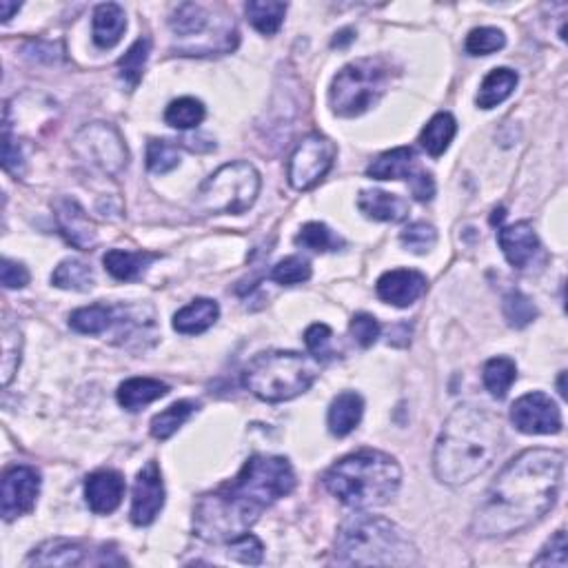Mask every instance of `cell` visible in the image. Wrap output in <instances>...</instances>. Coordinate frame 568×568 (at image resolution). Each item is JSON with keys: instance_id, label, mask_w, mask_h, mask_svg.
Here are the masks:
<instances>
[{"instance_id": "6da1fadb", "label": "cell", "mask_w": 568, "mask_h": 568, "mask_svg": "<svg viewBox=\"0 0 568 568\" xmlns=\"http://www.w3.org/2000/svg\"><path fill=\"white\" fill-rule=\"evenodd\" d=\"M564 453L529 449L504 466L475 509L471 531L478 537H509L529 529L560 497Z\"/></svg>"}, {"instance_id": "7a4b0ae2", "label": "cell", "mask_w": 568, "mask_h": 568, "mask_svg": "<svg viewBox=\"0 0 568 568\" xmlns=\"http://www.w3.org/2000/svg\"><path fill=\"white\" fill-rule=\"evenodd\" d=\"M296 489V473L280 455H253L238 478L205 493L194 509V533L211 544L245 535L271 504Z\"/></svg>"}, {"instance_id": "3957f363", "label": "cell", "mask_w": 568, "mask_h": 568, "mask_svg": "<svg viewBox=\"0 0 568 568\" xmlns=\"http://www.w3.org/2000/svg\"><path fill=\"white\" fill-rule=\"evenodd\" d=\"M504 444L495 413L462 404L446 418L433 451V471L442 484H469L491 469Z\"/></svg>"}, {"instance_id": "277c9868", "label": "cell", "mask_w": 568, "mask_h": 568, "mask_svg": "<svg viewBox=\"0 0 568 568\" xmlns=\"http://www.w3.org/2000/svg\"><path fill=\"white\" fill-rule=\"evenodd\" d=\"M324 489L355 511L389 504L400 489L402 469L391 455L373 449L351 453L324 473Z\"/></svg>"}, {"instance_id": "5b68a950", "label": "cell", "mask_w": 568, "mask_h": 568, "mask_svg": "<svg viewBox=\"0 0 568 568\" xmlns=\"http://www.w3.org/2000/svg\"><path fill=\"white\" fill-rule=\"evenodd\" d=\"M333 560L342 566H411L418 549L395 522L362 513L340 526Z\"/></svg>"}, {"instance_id": "8992f818", "label": "cell", "mask_w": 568, "mask_h": 568, "mask_svg": "<svg viewBox=\"0 0 568 568\" xmlns=\"http://www.w3.org/2000/svg\"><path fill=\"white\" fill-rule=\"evenodd\" d=\"M318 375L316 358L296 351H265L251 358L242 373V384L258 400L278 404L307 393Z\"/></svg>"}, {"instance_id": "52a82bcc", "label": "cell", "mask_w": 568, "mask_h": 568, "mask_svg": "<svg viewBox=\"0 0 568 568\" xmlns=\"http://www.w3.org/2000/svg\"><path fill=\"white\" fill-rule=\"evenodd\" d=\"M178 56H222L238 47V25L225 7L182 3L169 18Z\"/></svg>"}, {"instance_id": "ba28073f", "label": "cell", "mask_w": 568, "mask_h": 568, "mask_svg": "<svg viewBox=\"0 0 568 568\" xmlns=\"http://www.w3.org/2000/svg\"><path fill=\"white\" fill-rule=\"evenodd\" d=\"M391 83V67L382 58H360L338 71L329 89L333 114L355 118L380 103Z\"/></svg>"}, {"instance_id": "9c48e42d", "label": "cell", "mask_w": 568, "mask_h": 568, "mask_svg": "<svg viewBox=\"0 0 568 568\" xmlns=\"http://www.w3.org/2000/svg\"><path fill=\"white\" fill-rule=\"evenodd\" d=\"M260 174L249 162H229L202 182L194 205L200 213H245L260 194Z\"/></svg>"}, {"instance_id": "30bf717a", "label": "cell", "mask_w": 568, "mask_h": 568, "mask_svg": "<svg viewBox=\"0 0 568 568\" xmlns=\"http://www.w3.org/2000/svg\"><path fill=\"white\" fill-rule=\"evenodd\" d=\"M71 149L80 160H85L87 165L100 169L107 176H118L129 160L123 136L116 127L107 123L85 125L74 136Z\"/></svg>"}, {"instance_id": "8fae6325", "label": "cell", "mask_w": 568, "mask_h": 568, "mask_svg": "<svg viewBox=\"0 0 568 568\" xmlns=\"http://www.w3.org/2000/svg\"><path fill=\"white\" fill-rule=\"evenodd\" d=\"M336 142L320 134H311L298 142L287 167L289 185L296 191H309L322 182L336 162Z\"/></svg>"}, {"instance_id": "7c38bea8", "label": "cell", "mask_w": 568, "mask_h": 568, "mask_svg": "<svg viewBox=\"0 0 568 568\" xmlns=\"http://www.w3.org/2000/svg\"><path fill=\"white\" fill-rule=\"evenodd\" d=\"M40 493V473L32 466L18 464L3 475L0 484V513L5 522L34 511Z\"/></svg>"}, {"instance_id": "4fadbf2b", "label": "cell", "mask_w": 568, "mask_h": 568, "mask_svg": "<svg viewBox=\"0 0 568 568\" xmlns=\"http://www.w3.org/2000/svg\"><path fill=\"white\" fill-rule=\"evenodd\" d=\"M511 422L526 435H551L562 431V411L549 395L533 391L515 400Z\"/></svg>"}, {"instance_id": "5bb4252c", "label": "cell", "mask_w": 568, "mask_h": 568, "mask_svg": "<svg viewBox=\"0 0 568 568\" xmlns=\"http://www.w3.org/2000/svg\"><path fill=\"white\" fill-rule=\"evenodd\" d=\"M162 506H165V482H162L160 466L154 460H149L140 469L134 484L131 522L136 526H149L160 515Z\"/></svg>"}, {"instance_id": "9a60e30c", "label": "cell", "mask_w": 568, "mask_h": 568, "mask_svg": "<svg viewBox=\"0 0 568 568\" xmlns=\"http://www.w3.org/2000/svg\"><path fill=\"white\" fill-rule=\"evenodd\" d=\"M54 216L58 231L74 249L91 251L98 245V229L87 211L74 198H58L54 202Z\"/></svg>"}, {"instance_id": "2e32d148", "label": "cell", "mask_w": 568, "mask_h": 568, "mask_svg": "<svg viewBox=\"0 0 568 568\" xmlns=\"http://www.w3.org/2000/svg\"><path fill=\"white\" fill-rule=\"evenodd\" d=\"M426 289H429V280H426L424 273L415 269H391L382 273L378 284H375L378 298L400 309L418 302Z\"/></svg>"}, {"instance_id": "e0dca14e", "label": "cell", "mask_w": 568, "mask_h": 568, "mask_svg": "<svg viewBox=\"0 0 568 568\" xmlns=\"http://www.w3.org/2000/svg\"><path fill=\"white\" fill-rule=\"evenodd\" d=\"M497 242H500L504 258L509 260V265L517 271L529 269L535 262L537 253L542 251L537 233L529 222H515V225L502 227L497 231Z\"/></svg>"}, {"instance_id": "ac0fdd59", "label": "cell", "mask_w": 568, "mask_h": 568, "mask_svg": "<svg viewBox=\"0 0 568 568\" xmlns=\"http://www.w3.org/2000/svg\"><path fill=\"white\" fill-rule=\"evenodd\" d=\"M125 480L118 471L103 469L91 473L85 482V500L96 515L114 513L125 497Z\"/></svg>"}, {"instance_id": "d6986e66", "label": "cell", "mask_w": 568, "mask_h": 568, "mask_svg": "<svg viewBox=\"0 0 568 568\" xmlns=\"http://www.w3.org/2000/svg\"><path fill=\"white\" fill-rule=\"evenodd\" d=\"M91 549L85 544L71 540H47L32 551L27 557V566H83L94 564L91 560Z\"/></svg>"}, {"instance_id": "ffe728a7", "label": "cell", "mask_w": 568, "mask_h": 568, "mask_svg": "<svg viewBox=\"0 0 568 568\" xmlns=\"http://www.w3.org/2000/svg\"><path fill=\"white\" fill-rule=\"evenodd\" d=\"M418 158L411 147H398L384 151L367 167V176L373 180H407L411 182L420 174Z\"/></svg>"}, {"instance_id": "44dd1931", "label": "cell", "mask_w": 568, "mask_h": 568, "mask_svg": "<svg viewBox=\"0 0 568 568\" xmlns=\"http://www.w3.org/2000/svg\"><path fill=\"white\" fill-rule=\"evenodd\" d=\"M358 209L364 216L378 222H402L409 218V202L395 196L387 194V191L380 189H364L358 196Z\"/></svg>"}, {"instance_id": "7402d4cb", "label": "cell", "mask_w": 568, "mask_h": 568, "mask_svg": "<svg viewBox=\"0 0 568 568\" xmlns=\"http://www.w3.org/2000/svg\"><path fill=\"white\" fill-rule=\"evenodd\" d=\"M362 413H364L362 395L355 391H342L329 407L327 415L329 431L336 435V438H347L351 431H355V426L360 424Z\"/></svg>"}, {"instance_id": "603a6c76", "label": "cell", "mask_w": 568, "mask_h": 568, "mask_svg": "<svg viewBox=\"0 0 568 568\" xmlns=\"http://www.w3.org/2000/svg\"><path fill=\"white\" fill-rule=\"evenodd\" d=\"M218 316H220V307L216 300L198 298L176 313L174 329L182 333V336H198V333H205L207 329H211L213 324H216Z\"/></svg>"}, {"instance_id": "cb8c5ba5", "label": "cell", "mask_w": 568, "mask_h": 568, "mask_svg": "<svg viewBox=\"0 0 568 568\" xmlns=\"http://www.w3.org/2000/svg\"><path fill=\"white\" fill-rule=\"evenodd\" d=\"M158 258H160L158 253H149V251L111 249L105 253L103 265L109 271L111 278H116L120 282H131V280H138L142 273L147 271L151 262Z\"/></svg>"}, {"instance_id": "d4e9b609", "label": "cell", "mask_w": 568, "mask_h": 568, "mask_svg": "<svg viewBox=\"0 0 568 568\" xmlns=\"http://www.w3.org/2000/svg\"><path fill=\"white\" fill-rule=\"evenodd\" d=\"M127 29L125 9L116 3H103L94 12V43L100 49L116 47Z\"/></svg>"}, {"instance_id": "484cf974", "label": "cell", "mask_w": 568, "mask_h": 568, "mask_svg": "<svg viewBox=\"0 0 568 568\" xmlns=\"http://www.w3.org/2000/svg\"><path fill=\"white\" fill-rule=\"evenodd\" d=\"M118 304H91V307L76 309L69 316V327L83 336H103L116 327Z\"/></svg>"}, {"instance_id": "4316f807", "label": "cell", "mask_w": 568, "mask_h": 568, "mask_svg": "<svg viewBox=\"0 0 568 568\" xmlns=\"http://www.w3.org/2000/svg\"><path fill=\"white\" fill-rule=\"evenodd\" d=\"M169 387L154 378H131L118 387V404L127 411H140L147 404L165 398Z\"/></svg>"}, {"instance_id": "83f0119b", "label": "cell", "mask_w": 568, "mask_h": 568, "mask_svg": "<svg viewBox=\"0 0 568 568\" xmlns=\"http://www.w3.org/2000/svg\"><path fill=\"white\" fill-rule=\"evenodd\" d=\"M458 134V120H455L449 111H440L435 114L429 123L424 125L420 134V145L426 154L433 158H440Z\"/></svg>"}, {"instance_id": "f1b7e54d", "label": "cell", "mask_w": 568, "mask_h": 568, "mask_svg": "<svg viewBox=\"0 0 568 568\" xmlns=\"http://www.w3.org/2000/svg\"><path fill=\"white\" fill-rule=\"evenodd\" d=\"M517 80L520 78H517L515 71L509 67L493 69L491 74L482 80L475 103H478L480 109H493L497 105H502L515 91Z\"/></svg>"}, {"instance_id": "f546056e", "label": "cell", "mask_w": 568, "mask_h": 568, "mask_svg": "<svg viewBox=\"0 0 568 568\" xmlns=\"http://www.w3.org/2000/svg\"><path fill=\"white\" fill-rule=\"evenodd\" d=\"M245 12L249 23L256 27L260 34L273 36L280 32V27L284 23L287 3H280V0H249L245 5Z\"/></svg>"}, {"instance_id": "4dcf8cb0", "label": "cell", "mask_w": 568, "mask_h": 568, "mask_svg": "<svg viewBox=\"0 0 568 568\" xmlns=\"http://www.w3.org/2000/svg\"><path fill=\"white\" fill-rule=\"evenodd\" d=\"M484 387L489 391L495 400H504L509 395L513 382L517 380V367L511 358H491L489 362L484 364V373H482Z\"/></svg>"}, {"instance_id": "1f68e13d", "label": "cell", "mask_w": 568, "mask_h": 568, "mask_svg": "<svg viewBox=\"0 0 568 568\" xmlns=\"http://www.w3.org/2000/svg\"><path fill=\"white\" fill-rule=\"evenodd\" d=\"M149 54H151V40L147 36H142L127 49V54L118 60V76L129 89L138 87L142 74H145Z\"/></svg>"}, {"instance_id": "d6a6232c", "label": "cell", "mask_w": 568, "mask_h": 568, "mask_svg": "<svg viewBox=\"0 0 568 568\" xmlns=\"http://www.w3.org/2000/svg\"><path fill=\"white\" fill-rule=\"evenodd\" d=\"M198 411V404L191 400L174 402L165 411H160L154 420H151V435L156 440H169L182 424H185L191 415Z\"/></svg>"}, {"instance_id": "836d02e7", "label": "cell", "mask_w": 568, "mask_h": 568, "mask_svg": "<svg viewBox=\"0 0 568 568\" xmlns=\"http://www.w3.org/2000/svg\"><path fill=\"white\" fill-rule=\"evenodd\" d=\"M52 284L67 291H89L94 287V271L83 260H63L52 273Z\"/></svg>"}, {"instance_id": "e575fe53", "label": "cell", "mask_w": 568, "mask_h": 568, "mask_svg": "<svg viewBox=\"0 0 568 568\" xmlns=\"http://www.w3.org/2000/svg\"><path fill=\"white\" fill-rule=\"evenodd\" d=\"M205 116H207L205 105H202L200 100H196V98L185 96V98L174 100V103H169V107L165 111V123L169 127H174V129L187 131V129L200 127Z\"/></svg>"}, {"instance_id": "d590c367", "label": "cell", "mask_w": 568, "mask_h": 568, "mask_svg": "<svg viewBox=\"0 0 568 568\" xmlns=\"http://www.w3.org/2000/svg\"><path fill=\"white\" fill-rule=\"evenodd\" d=\"M296 245L302 249L316 251V253H327V251H338L344 247V240L338 238L324 222H307L296 236Z\"/></svg>"}, {"instance_id": "8d00e7d4", "label": "cell", "mask_w": 568, "mask_h": 568, "mask_svg": "<svg viewBox=\"0 0 568 568\" xmlns=\"http://www.w3.org/2000/svg\"><path fill=\"white\" fill-rule=\"evenodd\" d=\"M180 165V149L176 142L151 138L147 145V169L151 174L162 176Z\"/></svg>"}, {"instance_id": "74e56055", "label": "cell", "mask_w": 568, "mask_h": 568, "mask_svg": "<svg viewBox=\"0 0 568 568\" xmlns=\"http://www.w3.org/2000/svg\"><path fill=\"white\" fill-rule=\"evenodd\" d=\"M506 45V36L502 29L497 27H475L473 32L466 36V52L471 56H491L500 52Z\"/></svg>"}, {"instance_id": "f35d334b", "label": "cell", "mask_w": 568, "mask_h": 568, "mask_svg": "<svg viewBox=\"0 0 568 568\" xmlns=\"http://www.w3.org/2000/svg\"><path fill=\"white\" fill-rule=\"evenodd\" d=\"M269 278L282 284V287H296V284H302L311 278V262L300 256H289L271 269Z\"/></svg>"}, {"instance_id": "ab89813d", "label": "cell", "mask_w": 568, "mask_h": 568, "mask_svg": "<svg viewBox=\"0 0 568 568\" xmlns=\"http://www.w3.org/2000/svg\"><path fill=\"white\" fill-rule=\"evenodd\" d=\"M502 311H504L506 322H509V327L513 329L529 327V324L537 318L535 304L531 302V298H526L520 291H511L509 296L504 298Z\"/></svg>"}, {"instance_id": "60d3db41", "label": "cell", "mask_w": 568, "mask_h": 568, "mask_svg": "<svg viewBox=\"0 0 568 568\" xmlns=\"http://www.w3.org/2000/svg\"><path fill=\"white\" fill-rule=\"evenodd\" d=\"M3 387H9V382L18 371L20 364V344H23V338H20V331L12 324H5L3 327Z\"/></svg>"}, {"instance_id": "b9f144b4", "label": "cell", "mask_w": 568, "mask_h": 568, "mask_svg": "<svg viewBox=\"0 0 568 568\" xmlns=\"http://www.w3.org/2000/svg\"><path fill=\"white\" fill-rule=\"evenodd\" d=\"M400 240L409 251L422 256V253L431 251L435 247V242H438V231H435V227L426 225V222H413V225H409L400 233Z\"/></svg>"}, {"instance_id": "7bdbcfd3", "label": "cell", "mask_w": 568, "mask_h": 568, "mask_svg": "<svg viewBox=\"0 0 568 568\" xmlns=\"http://www.w3.org/2000/svg\"><path fill=\"white\" fill-rule=\"evenodd\" d=\"M229 557L238 560L240 564H260L265 557V546L256 535H240L229 542Z\"/></svg>"}, {"instance_id": "ee69618b", "label": "cell", "mask_w": 568, "mask_h": 568, "mask_svg": "<svg viewBox=\"0 0 568 568\" xmlns=\"http://www.w3.org/2000/svg\"><path fill=\"white\" fill-rule=\"evenodd\" d=\"M304 342H307V349L316 360H329L333 358V349H331V342H333V331L327 327V324H311L304 333Z\"/></svg>"}, {"instance_id": "f6af8a7d", "label": "cell", "mask_w": 568, "mask_h": 568, "mask_svg": "<svg viewBox=\"0 0 568 568\" xmlns=\"http://www.w3.org/2000/svg\"><path fill=\"white\" fill-rule=\"evenodd\" d=\"M349 331H351L353 340L358 342L362 349H369L375 342H378L382 329H380V322L375 320L371 313H355L349 324Z\"/></svg>"}, {"instance_id": "bcb514c9", "label": "cell", "mask_w": 568, "mask_h": 568, "mask_svg": "<svg viewBox=\"0 0 568 568\" xmlns=\"http://www.w3.org/2000/svg\"><path fill=\"white\" fill-rule=\"evenodd\" d=\"M568 544H566V533L564 531H557L546 546L542 549V553L535 557L533 566H560L566 568L568 564Z\"/></svg>"}, {"instance_id": "7dc6e473", "label": "cell", "mask_w": 568, "mask_h": 568, "mask_svg": "<svg viewBox=\"0 0 568 568\" xmlns=\"http://www.w3.org/2000/svg\"><path fill=\"white\" fill-rule=\"evenodd\" d=\"M3 167L5 171L14 176H23L25 169V160H23V151H20V145H16L12 138V129L5 127V142H3Z\"/></svg>"}, {"instance_id": "c3c4849f", "label": "cell", "mask_w": 568, "mask_h": 568, "mask_svg": "<svg viewBox=\"0 0 568 568\" xmlns=\"http://www.w3.org/2000/svg\"><path fill=\"white\" fill-rule=\"evenodd\" d=\"M0 282H3L5 289H23L29 284V271L20 262L5 258L3 265H0Z\"/></svg>"}, {"instance_id": "681fc988", "label": "cell", "mask_w": 568, "mask_h": 568, "mask_svg": "<svg viewBox=\"0 0 568 568\" xmlns=\"http://www.w3.org/2000/svg\"><path fill=\"white\" fill-rule=\"evenodd\" d=\"M409 187H411V194L415 196V200H420V202H429L435 196V180L429 171H424V169L409 182Z\"/></svg>"}, {"instance_id": "f907efd6", "label": "cell", "mask_w": 568, "mask_h": 568, "mask_svg": "<svg viewBox=\"0 0 568 568\" xmlns=\"http://www.w3.org/2000/svg\"><path fill=\"white\" fill-rule=\"evenodd\" d=\"M18 9H20L18 3H7V0H0V20L7 23V20L12 18L18 12Z\"/></svg>"}, {"instance_id": "816d5d0a", "label": "cell", "mask_w": 568, "mask_h": 568, "mask_svg": "<svg viewBox=\"0 0 568 568\" xmlns=\"http://www.w3.org/2000/svg\"><path fill=\"white\" fill-rule=\"evenodd\" d=\"M353 38H355L353 29H342V32L336 34V38H333V47H347Z\"/></svg>"}, {"instance_id": "f5cc1de1", "label": "cell", "mask_w": 568, "mask_h": 568, "mask_svg": "<svg viewBox=\"0 0 568 568\" xmlns=\"http://www.w3.org/2000/svg\"><path fill=\"white\" fill-rule=\"evenodd\" d=\"M564 375H566V373H560V395H562V398H566V389H564Z\"/></svg>"}]
</instances>
